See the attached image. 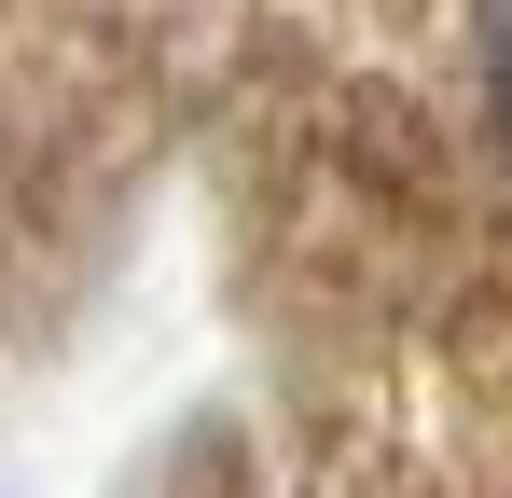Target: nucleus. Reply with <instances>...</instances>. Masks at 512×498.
Instances as JSON below:
<instances>
[{"label":"nucleus","mask_w":512,"mask_h":498,"mask_svg":"<svg viewBox=\"0 0 512 498\" xmlns=\"http://www.w3.org/2000/svg\"><path fill=\"white\" fill-rule=\"evenodd\" d=\"M471 56H485V125H499V180H512V0L471 14Z\"/></svg>","instance_id":"nucleus-1"}]
</instances>
